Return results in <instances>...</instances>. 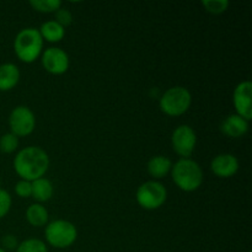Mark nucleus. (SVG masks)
I'll list each match as a JSON object with an SVG mask.
<instances>
[{
  "label": "nucleus",
  "instance_id": "f03ea898",
  "mask_svg": "<svg viewBox=\"0 0 252 252\" xmlns=\"http://www.w3.org/2000/svg\"><path fill=\"white\" fill-rule=\"evenodd\" d=\"M172 180L180 189L193 192L203 182V171L196 161L191 159H180L171 169Z\"/></svg>",
  "mask_w": 252,
  "mask_h": 252
},
{
  "label": "nucleus",
  "instance_id": "f3484780",
  "mask_svg": "<svg viewBox=\"0 0 252 252\" xmlns=\"http://www.w3.org/2000/svg\"><path fill=\"white\" fill-rule=\"evenodd\" d=\"M26 219L32 226H43L48 221V212L42 204H31L26 211Z\"/></svg>",
  "mask_w": 252,
  "mask_h": 252
},
{
  "label": "nucleus",
  "instance_id": "5701e85b",
  "mask_svg": "<svg viewBox=\"0 0 252 252\" xmlns=\"http://www.w3.org/2000/svg\"><path fill=\"white\" fill-rule=\"evenodd\" d=\"M56 22H58L61 26H63L65 29V26H69L73 21V15L69 10L66 9H59L56 11Z\"/></svg>",
  "mask_w": 252,
  "mask_h": 252
},
{
  "label": "nucleus",
  "instance_id": "1a4fd4ad",
  "mask_svg": "<svg viewBox=\"0 0 252 252\" xmlns=\"http://www.w3.org/2000/svg\"><path fill=\"white\" fill-rule=\"evenodd\" d=\"M42 65L48 73L61 75L68 70L69 57L63 49L58 47H51L42 54Z\"/></svg>",
  "mask_w": 252,
  "mask_h": 252
},
{
  "label": "nucleus",
  "instance_id": "6e6552de",
  "mask_svg": "<svg viewBox=\"0 0 252 252\" xmlns=\"http://www.w3.org/2000/svg\"><path fill=\"white\" fill-rule=\"evenodd\" d=\"M172 147L174 150L182 157V159H189L196 148L197 137L193 128L187 125L179 126L172 133Z\"/></svg>",
  "mask_w": 252,
  "mask_h": 252
},
{
  "label": "nucleus",
  "instance_id": "20e7f679",
  "mask_svg": "<svg viewBox=\"0 0 252 252\" xmlns=\"http://www.w3.org/2000/svg\"><path fill=\"white\" fill-rule=\"evenodd\" d=\"M47 243L57 249H65L73 245L78 238L75 225L68 220H54L46 226L44 230Z\"/></svg>",
  "mask_w": 252,
  "mask_h": 252
},
{
  "label": "nucleus",
  "instance_id": "dca6fc26",
  "mask_svg": "<svg viewBox=\"0 0 252 252\" xmlns=\"http://www.w3.org/2000/svg\"><path fill=\"white\" fill-rule=\"evenodd\" d=\"M41 33L42 38L46 39L48 42H59L63 39L64 34H65V29L63 26L56 22L54 20L52 21H47L42 24L41 29L38 30Z\"/></svg>",
  "mask_w": 252,
  "mask_h": 252
},
{
  "label": "nucleus",
  "instance_id": "7ed1b4c3",
  "mask_svg": "<svg viewBox=\"0 0 252 252\" xmlns=\"http://www.w3.org/2000/svg\"><path fill=\"white\" fill-rule=\"evenodd\" d=\"M43 48V38L38 30L24 29L16 34L14 41V51L17 58L25 63H32L41 54Z\"/></svg>",
  "mask_w": 252,
  "mask_h": 252
},
{
  "label": "nucleus",
  "instance_id": "412c9836",
  "mask_svg": "<svg viewBox=\"0 0 252 252\" xmlns=\"http://www.w3.org/2000/svg\"><path fill=\"white\" fill-rule=\"evenodd\" d=\"M202 5L206 7V10L211 14L219 15L223 14L229 6L228 0H203Z\"/></svg>",
  "mask_w": 252,
  "mask_h": 252
},
{
  "label": "nucleus",
  "instance_id": "9b49d317",
  "mask_svg": "<svg viewBox=\"0 0 252 252\" xmlns=\"http://www.w3.org/2000/svg\"><path fill=\"white\" fill-rule=\"evenodd\" d=\"M211 169L214 175L223 179L234 176L239 170V161L236 157L231 154L217 155L211 162Z\"/></svg>",
  "mask_w": 252,
  "mask_h": 252
},
{
  "label": "nucleus",
  "instance_id": "ddd939ff",
  "mask_svg": "<svg viewBox=\"0 0 252 252\" xmlns=\"http://www.w3.org/2000/svg\"><path fill=\"white\" fill-rule=\"evenodd\" d=\"M20 80V70L12 63L0 65V91H9L17 85Z\"/></svg>",
  "mask_w": 252,
  "mask_h": 252
},
{
  "label": "nucleus",
  "instance_id": "f257e3e1",
  "mask_svg": "<svg viewBox=\"0 0 252 252\" xmlns=\"http://www.w3.org/2000/svg\"><path fill=\"white\" fill-rule=\"evenodd\" d=\"M49 166L48 154L39 147H27L20 150L14 159V169L25 181L43 177Z\"/></svg>",
  "mask_w": 252,
  "mask_h": 252
},
{
  "label": "nucleus",
  "instance_id": "393cba45",
  "mask_svg": "<svg viewBox=\"0 0 252 252\" xmlns=\"http://www.w3.org/2000/svg\"><path fill=\"white\" fill-rule=\"evenodd\" d=\"M1 245H2V249L6 251V250H15V249H17L19 244H17V239L15 238L14 235H5L1 240Z\"/></svg>",
  "mask_w": 252,
  "mask_h": 252
},
{
  "label": "nucleus",
  "instance_id": "bb28decb",
  "mask_svg": "<svg viewBox=\"0 0 252 252\" xmlns=\"http://www.w3.org/2000/svg\"><path fill=\"white\" fill-rule=\"evenodd\" d=\"M250 252H251V251H250Z\"/></svg>",
  "mask_w": 252,
  "mask_h": 252
},
{
  "label": "nucleus",
  "instance_id": "0eeeda50",
  "mask_svg": "<svg viewBox=\"0 0 252 252\" xmlns=\"http://www.w3.org/2000/svg\"><path fill=\"white\" fill-rule=\"evenodd\" d=\"M9 126L12 134L16 137H25L33 132L36 118L33 112L26 106H17L11 111L9 117Z\"/></svg>",
  "mask_w": 252,
  "mask_h": 252
},
{
  "label": "nucleus",
  "instance_id": "f8f14e48",
  "mask_svg": "<svg viewBox=\"0 0 252 252\" xmlns=\"http://www.w3.org/2000/svg\"><path fill=\"white\" fill-rule=\"evenodd\" d=\"M220 129L224 134L230 138L243 137L249 130V122L239 115H230L223 121Z\"/></svg>",
  "mask_w": 252,
  "mask_h": 252
},
{
  "label": "nucleus",
  "instance_id": "a878e982",
  "mask_svg": "<svg viewBox=\"0 0 252 252\" xmlns=\"http://www.w3.org/2000/svg\"><path fill=\"white\" fill-rule=\"evenodd\" d=\"M0 252H6V251H5L2 248H0Z\"/></svg>",
  "mask_w": 252,
  "mask_h": 252
},
{
  "label": "nucleus",
  "instance_id": "2eb2a0df",
  "mask_svg": "<svg viewBox=\"0 0 252 252\" xmlns=\"http://www.w3.org/2000/svg\"><path fill=\"white\" fill-rule=\"evenodd\" d=\"M32 193L31 196L36 199L37 202H47L53 196V185L49 180L41 177L31 182Z\"/></svg>",
  "mask_w": 252,
  "mask_h": 252
},
{
  "label": "nucleus",
  "instance_id": "4468645a",
  "mask_svg": "<svg viewBox=\"0 0 252 252\" xmlns=\"http://www.w3.org/2000/svg\"><path fill=\"white\" fill-rule=\"evenodd\" d=\"M172 169V162L169 158L158 155L152 158L148 162V172L154 179H162L166 176Z\"/></svg>",
  "mask_w": 252,
  "mask_h": 252
},
{
  "label": "nucleus",
  "instance_id": "b1692460",
  "mask_svg": "<svg viewBox=\"0 0 252 252\" xmlns=\"http://www.w3.org/2000/svg\"><path fill=\"white\" fill-rule=\"evenodd\" d=\"M15 192H16L17 196L21 197V198H27V197H30L32 193L31 182L25 181V180L19 181L15 185Z\"/></svg>",
  "mask_w": 252,
  "mask_h": 252
},
{
  "label": "nucleus",
  "instance_id": "aec40b11",
  "mask_svg": "<svg viewBox=\"0 0 252 252\" xmlns=\"http://www.w3.org/2000/svg\"><path fill=\"white\" fill-rule=\"evenodd\" d=\"M19 147V138L12 133H5L0 137V152L11 154Z\"/></svg>",
  "mask_w": 252,
  "mask_h": 252
},
{
  "label": "nucleus",
  "instance_id": "6ab92c4d",
  "mask_svg": "<svg viewBox=\"0 0 252 252\" xmlns=\"http://www.w3.org/2000/svg\"><path fill=\"white\" fill-rule=\"evenodd\" d=\"M30 5L39 12H56L61 9V0H31Z\"/></svg>",
  "mask_w": 252,
  "mask_h": 252
},
{
  "label": "nucleus",
  "instance_id": "39448f33",
  "mask_svg": "<svg viewBox=\"0 0 252 252\" xmlns=\"http://www.w3.org/2000/svg\"><path fill=\"white\" fill-rule=\"evenodd\" d=\"M192 102L191 93L182 86H174L165 91L160 98V110L169 116H181L189 108Z\"/></svg>",
  "mask_w": 252,
  "mask_h": 252
},
{
  "label": "nucleus",
  "instance_id": "9d476101",
  "mask_svg": "<svg viewBox=\"0 0 252 252\" xmlns=\"http://www.w3.org/2000/svg\"><path fill=\"white\" fill-rule=\"evenodd\" d=\"M234 106L240 117L249 121L252 118V84L251 81H243L234 90Z\"/></svg>",
  "mask_w": 252,
  "mask_h": 252
},
{
  "label": "nucleus",
  "instance_id": "423d86ee",
  "mask_svg": "<svg viewBox=\"0 0 252 252\" xmlns=\"http://www.w3.org/2000/svg\"><path fill=\"white\" fill-rule=\"evenodd\" d=\"M167 191L162 184L158 181H148L140 185L137 191V202L142 208L153 211L165 203Z\"/></svg>",
  "mask_w": 252,
  "mask_h": 252
},
{
  "label": "nucleus",
  "instance_id": "4be33fe9",
  "mask_svg": "<svg viewBox=\"0 0 252 252\" xmlns=\"http://www.w3.org/2000/svg\"><path fill=\"white\" fill-rule=\"evenodd\" d=\"M11 208V197L9 192L0 189V219L4 218Z\"/></svg>",
  "mask_w": 252,
  "mask_h": 252
},
{
  "label": "nucleus",
  "instance_id": "a211bd4d",
  "mask_svg": "<svg viewBox=\"0 0 252 252\" xmlns=\"http://www.w3.org/2000/svg\"><path fill=\"white\" fill-rule=\"evenodd\" d=\"M16 252H48V249L39 239H27L19 244Z\"/></svg>",
  "mask_w": 252,
  "mask_h": 252
}]
</instances>
